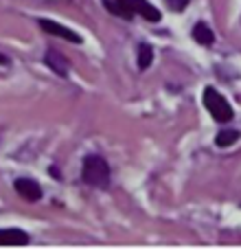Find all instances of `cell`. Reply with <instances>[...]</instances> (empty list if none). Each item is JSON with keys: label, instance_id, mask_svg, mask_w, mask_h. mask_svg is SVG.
<instances>
[{"label": "cell", "instance_id": "obj_1", "mask_svg": "<svg viewBox=\"0 0 241 250\" xmlns=\"http://www.w3.org/2000/svg\"><path fill=\"white\" fill-rule=\"evenodd\" d=\"M108 9L117 16L125 18V20H132L134 16L145 18L147 22H160V11L147 0H114L108 4Z\"/></svg>", "mask_w": 241, "mask_h": 250}, {"label": "cell", "instance_id": "obj_2", "mask_svg": "<svg viewBox=\"0 0 241 250\" xmlns=\"http://www.w3.org/2000/svg\"><path fill=\"white\" fill-rule=\"evenodd\" d=\"M83 180L97 189L110 187V165L101 156H86L83 160Z\"/></svg>", "mask_w": 241, "mask_h": 250}, {"label": "cell", "instance_id": "obj_3", "mask_svg": "<svg viewBox=\"0 0 241 250\" xmlns=\"http://www.w3.org/2000/svg\"><path fill=\"white\" fill-rule=\"evenodd\" d=\"M204 108L208 110V114H211L217 123H230L235 117V112H233V108H230V104L226 101V97L221 95V92H217L213 86H208L206 90H204Z\"/></svg>", "mask_w": 241, "mask_h": 250}, {"label": "cell", "instance_id": "obj_4", "mask_svg": "<svg viewBox=\"0 0 241 250\" xmlns=\"http://www.w3.org/2000/svg\"><path fill=\"white\" fill-rule=\"evenodd\" d=\"M13 189L18 191V195H22V198L29 200V202H38V200L42 198V187L35 180H31V178H18V180L13 182Z\"/></svg>", "mask_w": 241, "mask_h": 250}, {"label": "cell", "instance_id": "obj_5", "mask_svg": "<svg viewBox=\"0 0 241 250\" xmlns=\"http://www.w3.org/2000/svg\"><path fill=\"white\" fill-rule=\"evenodd\" d=\"M40 26H42V31H46L48 35L64 38V40H68V42H73V44H81L83 42L81 35H77L75 31H70L68 26H61V24H57V22H53V20H40Z\"/></svg>", "mask_w": 241, "mask_h": 250}, {"label": "cell", "instance_id": "obj_6", "mask_svg": "<svg viewBox=\"0 0 241 250\" xmlns=\"http://www.w3.org/2000/svg\"><path fill=\"white\" fill-rule=\"evenodd\" d=\"M44 62H46V66L53 70V73H57L60 77H68V60H66L64 55H61L60 51H55V48H48L46 51V57H44Z\"/></svg>", "mask_w": 241, "mask_h": 250}, {"label": "cell", "instance_id": "obj_7", "mask_svg": "<svg viewBox=\"0 0 241 250\" xmlns=\"http://www.w3.org/2000/svg\"><path fill=\"white\" fill-rule=\"evenodd\" d=\"M29 235L20 229H0V246H24Z\"/></svg>", "mask_w": 241, "mask_h": 250}, {"label": "cell", "instance_id": "obj_8", "mask_svg": "<svg viewBox=\"0 0 241 250\" xmlns=\"http://www.w3.org/2000/svg\"><path fill=\"white\" fill-rule=\"evenodd\" d=\"M191 35H193V40L198 44H202V46H213V42H215V33H213V31L208 29V24H204V22H198V24L193 26V31H191Z\"/></svg>", "mask_w": 241, "mask_h": 250}, {"label": "cell", "instance_id": "obj_9", "mask_svg": "<svg viewBox=\"0 0 241 250\" xmlns=\"http://www.w3.org/2000/svg\"><path fill=\"white\" fill-rule=\"evenodd\" d=\"M239 138V132L237 129H233V127H224L220 134L215 136V145L217 147H230V145H235V141Z\"/></svg>", "mask_w": 241, "mask_h": 250}, {"label": "cell", "instance_id": "obj_10", "mask_svg": "<svg viewBox=\"0 0 241 250\" xmlns=\"http://www.w3.org/2000/svg\"><path fill=\"white\" fill-rule=\"evenodd\" d=\"M151 62H154V48L142 42L141 46H138V68L147 70L151 66Z\"/></svg>", "mask_w": 241, "mask_h": 250}, {"label": "cell", "instance_id": "obj_11", "mask_svg": "<svg viewBox=\"0 0 241 250\" xmlns=\"http://www.w3.org/2000/svg\"><path fill=\"white\" fill-rule=\"evenodd\" d=\"M167 2H171V9H173V11H182V9L189 4V0H167Z\"/></svg>", "mask_w": 241, "mask_h": 250}, {"label": "cell", "instance_id": "obj_12", "mask_svg": "<svg viewBox=\"0 0 241 250\" xmlns=\"http://www.w3.org/2000/svg\"><path fill=\"white\" fill-rule=\"evenodd\" d=\"M0 64H2V66H7V64H9V60H7V57H4V55H0Z\"/></svg>", "mask_w": 241, "mask_h": 250}]
</instances>
